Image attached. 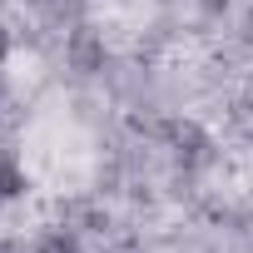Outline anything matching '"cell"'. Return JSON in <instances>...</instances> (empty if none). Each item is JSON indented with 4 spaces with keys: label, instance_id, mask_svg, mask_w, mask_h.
Masks as SVG:
<instances>
[{
    "label": "cell",
    "instance_id": "1",
    "mask_svg": "<svg viewBox=\"0 0 253 253\" xmlns=\"http://www.w3.org/2000/svg\"><path fill=\"white\" fill-rule=\"evenodd\" d=\"M70 65H75V70H84V75L104 65V40H99L89 25H80V30L70 35Z\"/></svg>",
    "mask_w": 253,
    "mask_h": 253
},
{
    "label": "cell",
    "instance_id": "2",
    "mask_svg": "<svg viewBox=\"0 0 253 253\" xmlns=\"http://www.w3.org/2000/svg\"><path fill=\"white\" fill-rule=\"evenodd\" d=\"M199 5H204L209 15H223V10H228V0H199Z\"/></svg>",
    "mask_w": 253,
    "mask_h": 253
}]
</instances>
